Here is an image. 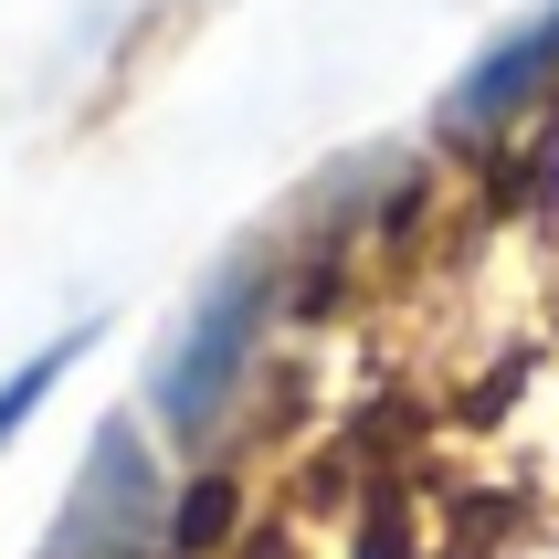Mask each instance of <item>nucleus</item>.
Returning <instances> with one entry per match:
<instances>
[{
	"label": "nucleus",
	"mask_w": 559,
	"mask_h": 559,
	"mask_svg": "<svg viewBox=\"0 0 559 559\" xmlns=\"http://www.w3.org/2000/svg\"><path fill=\"white\" fill-rule=\"evenodd\" d=\"M253 328H264V253H233L201 296H190V328L169 338L158 359V423L169 433H212L222 402H233V380L253 359Z\"/></svg>",
	"instance_id": "1"
},
{
	"label": "nucleus",
	"mask_w": 559,
	"mask_h": 559,
	"mask_svg": "<svg viewBox=\"0 0 559 559\" xmlns=\"http://www.w3.org/2000/svg\"><path fill=\"white\" fill-rule=\"evenodd\" d=\"M74 348H85V328H74V338H53V348H32L22 370L0 380V443H11V433L32 423V412H43V391H53V380L74 370Z\"/></svg>",
	"instance_id": "4"
},
{
	"label": "nucleus",
	"mask_w": 559,
	"mask_h": 559,
	"mask_svg": "<svg viewBox=\"0 0 559 559\" xmlns=\"http://www.w3.org/2000/svg\"><path fill=\"white\" fill-rule=\"evenodd\" d=\"M549 85H559V0L538 11L528 32H507L497 53H486L465 85L443 95V127H497V117H518V106H528V95H549Z\"/></svg>",
	"instance_id": "3"
},
{
	"label": "nucleus",
	"mask_w": 559,
	"mask_h": 559,
	"mask_svg": "<svg viewBox=\"0 0 559 559\" xmlns=\"http://www.w3.org/2000/svg\"><path fill=\"white\" fill-rule=\"evenodd\" d=\"M148 549H158V465L127 423H106L43 559H148Z\"/></svg>",
	"instance_id": "2"
}]
</instances>
